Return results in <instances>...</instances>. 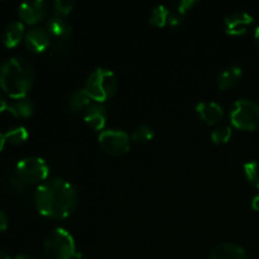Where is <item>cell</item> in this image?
<instances>
[{
  "instance_id": "cell-15",
  "label": "cell",
  "mask_w": 259,
  "mask_h": 259,
  "mask_svg": "<svg viewBox=\"0 0 259 259\" xmlns=\"http://www.w3.org/2000/svg\"><path fill=\"white\" fill-rule=\"evenodd\" d=\"M207 259H248L247 253L234 243H222L210 252Z\"/></svg>"
},
{
  "instance_id": "cell-21",
  "label": "cell",
  "mask_w": 259,
  "mask_h": 259,
  "mask_svg": "<svg viewBox=\"0 0 259 259\" xmlns=\"http://www.w3.org/2000/svg\"><path fill=\"white\" fill-rule=\"evenodd\" d=\"M154 138V131L149 125L142 124L132 132V139L137 143H148Z\"/></svg>"
},
{
  "instance_id": "cell-9",
  "label": "cell",
  "mask_w": 259,
  "mask_h": 259,
  "mask_svg": "<svg viewBox=\"0 0 259 259\" xmlns=\"http://www.w3.org/2000/svg\"><path fill=\"white\" fill-rule=\"evenodd\" d=\"M25 47L33 53H42L51 46V35L45 28L33 27L27 30L24 37Z\"/></svg>"
},
{
  "instance_id": "cell-30",
  "label": "cell",
  "mask_w": 259,
  "mask_h": 259,
  "mask_svg": "<svg viewBox=\"0 0 259 259\" xmlns=\"http://www.w3.org/2000/svg\"><path fill=\"white\" fill-rule=\"evenodd\" d=\"M252 209L254 211H259V192L252 199Z\"/></svg>"
},
{
  "instance_id": "cell-4",
  "label": "cell",
  "mask_w": 259,
  "mask_h": 259,
  "mask_svg": "<svg viewBox=\"0 0 259 259\" xmlns=\"http://www.w3.org/2000/svg\"><path fill=\"white\" fill-rule=\"evenodd\" d=\"M46 259H75L77 249L72 234L63 228L51 230L43 242Z\"/></svg>"
},
{
  "instance_id": "cell-26",
  "label": "cell",
  "mask_w": 259,
  "mask_h": 259,
  "mask_svg": "<svg viewBox=\"0 0 259 259\" xmlns=\"http://www.w3.org/2000/svg\"><path fill=\"white\" fill-rule=\"evenodd\" d=\"M9 184H10V186L14 187V189L17 190L19 194L24 192L25 190H27V186H28V185H25L24 182H23L22 180H20L15 174L12 175V176L9 177Z\"/></svg>"
},
{
  "instance_id": "cell-19",
  "label": "cell",
  "mask_w": 259,
  "mask_h": 259,
  "mask_svg": "<svg viewBox=\"0 0 259 259\" xmlns=\"http://www.w3.org/2000/svg\"><path fill=\"white\" fill-rule=\"evenodd\" d=\"M169 14H171V10L166 5H157L149 15V23L157 28L164 27L166 24H168Z\"/></svg>"
},
{
  "instance_id": "cell-1",
  "label": "cell",
  "mask_w": 259,
  "mask_h": 259,
  "mask_svg": "<svg viewBox=\"0 0 259 259\" xmlns=\"http://www.w3.org/2000/svg\"><path fill=\"white\" fill-rule=\"evenodd\" d=\"M78 195L75 186L60 177H52L40 184L34 192V204L40 215L62 220L73 214Z\"/></svg>"
},
{
  "instance_id": "cell-6",
  "label": "cell",
  "mask_w": 259,
  "mask_h": 259,
  "mask_svg": "<svg viewBox=\"0 0 259 259\" xmlns=\"http://www.w3.org/2000/svg\"><path fill=\"white\" fill-rule=\"evenodd\" d=\"M15 175L25 185H40L47 181L50 176V167L40 157H25L18 161Z\"/></svg>"
},
{
  "instance_id": "cell-11",
  "label": "cell",
  "mask_w": 259,
  "mask_h": 259,
  "mask_svg": "<svg viewBox=\"0 0 259 259\" xmlns=\"http://www.w3.org/2000/svg\"><path fill=\"white\" fill-rule=\"evenodd\" d=\"M197 116L207 125H217L224 118V109L215 101H201L196 105Z\"/></svg>"
},
{
  "instance_id": "cell-17",
  "label": "cell",
  "mask_w": 259,
  "mask_h": 259,
  "mask_svg": "<svg viewBox=\"0 0 259 259\" xmlns=\"http://www.w3.org/2000/svg\"><path fill=\"white\" fill-rule=\"evenodd\" d=\"M12 103L9 104V111L12 115H14L15 118H29L34 114L35 105L33 103V100L28 96H23L19 99H12Z\"/></svg>"
},
{
  "instance_id": "cell-24",
  "label": "cell",
  "mask_w": 259,
  "mask_h": 259,
  "mask_svg": "<svg viewBox=\"0 0 259 259\" xmlns=\"http://www.w3.org/2000/svg\"><path fill=\"white\" fill-rule=\"evenodd\" d=\"M75 8V2L72 0H56L53 3V10L55 14L61 15V17H67Z\"/></svg>"
},
{
  "instance_id": "cell-25",
  "label": "cell",
  "mask_w": 259,
  "mask_h": 259,
  "mask_svg": "<svg viewBox=\"0 0 259 259\" xmlns=\"http://www.w3.org/2000/svg\"><path fill=\"white\" fill-rule=\"evenodd\" d=\"M196 0H181V2L177 3V9L176 13L181 17L186 15L190 10H192V8L196 5Z\"/></svg>"
},
{
  "instance_id": "cell-13",
  "label": "cell",
  "mask_w": 259,
  "mask_h": 259,
  "mask_svg": "<svg viewBox=\"0 0 259 259\" xmlns=\"http://www.w3.org/2000/svg\"><path fill=\"white\" fill-rule=\"evenodd\" d=\"M46 30L51 37L55 38V40H67L72 33V27L70 23L66 20L65 17L53 14L46 23Z\"/></svg>"
},
{
  "instance_id": "cell-32",
  "label": "cell",
  "mask_w": 259,
  "mask_h": 259,
  "mask_svg": "<svg viewBox=\"0 0 259 259\" xmlns=\"http://www.w3.org/2000/svg\"><path fill=\"white\" fill-rule=\"evenodd\" d=\"M254 42H255V46H257V48L259 50V27L255 28L254 30Z\"/></svg>"
},
{
  "instance_id": "cell-27",
  "label": "cell",
  "mask_w": 259,
  "mask_h": 259,
  "mask_svg": "<svg viewBox=\"0 0 259 259\" xmlns=\"http://www.w3.org/2000/svg\"><path fill=\"white\" fill-rule=\"evenodd\" d=\"M9 227V218L5 214L4 210L0 209V232H5Z\"/></svg>"
},
{
  "instance_id": "cell-7",
  "label": "cell",
  "mask_w": 259,
  "mask_h": 259,
  "mask_svg": "<svg viewBox=\"0 0 259 259\" xmlns=\"http://www.w3.org/2000/svg\"><path fill=\"white\" fill-rule=\"evenodd\" d=\"M98 141L103 151L110 156H124L131 149V137L120 129H104Z\"/></svg>"
},
{
  "instance_id": "cell-20",
  "label": "cell",
  "mask_w": 259,
  "mask_h": 259,
  "mask_svg": "<svg viewBox=\"0 0 259 259\" xmlns=\"http://www.w3.org/2000/svg\"><path fill=\"white\" fill-rule=\"evenodd\" d=\"M4 136L7 143L12 144V146H20L28 139V131L24 126H17V128L8 131Z\"/></svg>"
},
{
  "instance_id": "cell-2",
  "label": "cell",
  "mask_w": 259,
  "mask_h": 259,
  "mask_svg": "<svg viewBox=\"0 0 259 259\" xmlns=\"http://www.w3.org/2000/svg\"><path fill=\"white\" fill-rule=\"evenodd\" d=\"M34 78L32 63L23 57H10L0 65V89L12 99L27 96Z\"/></svg>"
},
{
  "instance_id": "cell-3",
  "label": "cell",
  "mask_w": 259,
  "mask_h": 259,
  "mask_svg": "<svg viewBox=\"0 0 259 259\" xmlns=\"http://www.w3.org/2000/svg\"><path fill=\"white\" fill-rule=\"evenodd\" d=\"M83 90L91 100L103 104L115 95L118 90V78L109 68L98 67L88 77Z\"/></svg>"
},
{
  "instance_id": "cell-8",
  "label": "cell",
  "mask_w": 259,
  "mask_h": 259,
  "mask_svg": "<svg viewBox=\"0 0 259 259\" xmlns=\"http://www.w3.org/2000/svg\"><path fill=\"white\" fill-rule=\"evenodd\" d=\"M48 5L43 0H33V2L22 3L18 8V15L23 24L34 25L45 19L47 14Z\"/></svg>"
},
{
  "instance_id": "cell-14",
  "label": "cell",
  "mask_w": 259,
  "mask_h": 259,
  "mask_svg": "<svg viewBox=\"0 0 259 259\" xmlns=\"http://www.w3.org/2000/svg\"><path fill=\"white\" fill-rule=\"evenodd\" d=\"M24 24L19 20L8 23L3 30V43L7 48H15L25 37Z\"/></svg>"
},
{
  "instance_id": "cell-33",
  "label": "cell",
  "mask_w": 259,
  "mask_h": 259,
  "mask_svg": "<svg viewBox=\"0 0 259 259\" xmlns=\"http://www.w3.org/2000/svg\"><path fill=\"white\" fill-rule=\"evenodd\" d=\"M5 144H7V141H5V136H4V134L0 133V152L3 151V148H4Z\"/></svg>"
},
{
  "instance_id": "cell-18",
  "label": "cell",
  "mask_w": 259,
  "mask_h": 259,
  "mask_svg": "<svg viewBox=\"0 0 259 259\" xmlns=\"http://www.w3.org/2000/svg\"><path fill=\"white\" fill-rule=\"evenodd\" d=\"M91 103H93V100L86 94V91L83 89H77V90H73L71 95L68 96L67 108L68 110L75 114L83 113Z\"/></svg>"
},
{
  "instance_id": "cell-5",
  "label": "cell",
  "mask_w": 259,
  "mask_h": 259,
  "mask_svg": "<svg viewBox=\"0 0 259 259\" xmlns=\"http://www.w3.org/2000/svg\"><path fill=\"white\" fill-rule=\"evenodd\" d=\"M233 125L240 131L252 132L259 128V103L250 99H239L229 111Z\"/></svg>"
},
{
  "instance_id": "cell-12",
  "label": "cell",
  "mask_w": 259,
  "mask_h": 259,
  "mask_svg": "<svg viewBox=\"0 0 259 259\" xmlns=\"http://www.w3.org/2000/svg\"><path fill=\"white\" fill-rule=\"evenodd\" d=\"M83 120L96 132H103L108 120V113L103 104L91 103L83 111Z\"/></svg>"
},
{
  "instance_id": "cell-29",
  "label": "cell",
  "mask_w": 259,
  "mask_h": 259,
  "mask_svg": "<svg viewBox=\"0 0 259 259\" xmlns=\"http://www.w3.org/2000/svg\"><path fill=\"white\" fill-rule=\"evenodd\" d=\"M8 109H9V104H8L4 94L0 91V114L4 113V111H8Z\"/></svg>"
},
{
  "instance_id": "cell-23",
  "label": "cell",
  "mask_w": 259,
  "mask_h": 259,
  "mask_svg": "<svg viewBox=\"0 0 259 259\" xmlns=\"http://www.w3.org/2000/svg\"><path fill=\"white\" fill-rule=\"evenodd\" d=\"M232 128L229 125H220L215 128L211 133V141L215 144H225L232 138Z\"/></svg>"
},
{
  "instance_id": "cell-16",
  "label": "cell",
  "mask_w": 259,
  "mask_h": 259,
  "mask_svg": "<svg viewBox=\"0 0 259 259\" xmlns=\"http://www.w3.org/2000/svg\"><path fill=\"white\" fill-rule=\"evenodd\" d=\"M243 77V71L239 66H228L217 77V85L220 90H228L239 83Z\"/></svg>"
},
{
  "instance_id": "cell-34",
  "label": "cell",
  "mask_w": 259,
  "mask_h": 259,
  "mask_svg": "<svg viewBox=\"0 0 259 259\" xmlns=\"http://www.w3.org/2000/svg\"><path fill=\"white\" fill-rule=\"evenodd\" d=\"M14 259H37V258L33 257V255H29V254H20V255H18V257H15Z\"/></svg>"
},
{
  "instance_id": "cell-22",
  "label": "cell",
  "mask_w": 259,
  "mask_h": 259,
  "mask_svg": "<svg viewBox=\"0 0 259 259\" xmlns=\"http://www.w3.org/2000/svg\"><path fill=\"white\" fill-rule=\"evenodd\" d=\"M247 181L255 189H259V161H249L243 167Z\"/></svg>"
},
{
  "instance_id": "cell-28",
  "label": "cell",
  "mask_w": 259,
  "mask_h": 259,
  "mask_svg": "<svg viewBox=\"0 0 259 259\" xmlns=\"http://www.w3.org/2000/svg\"><path fill=\"white\" fill-rule=\"evenodd\" d=\"M181 19H182L181 15L177 14L176 12H171V14H169V18H168V24L171 25V27H176V25H179L180 23H181Z\"/></svg>"
},
{
  "instance_id": "cell-10",
  "label": "cell",
  "mask_w": 259,
  "mask_h": 259,
  "mask_svg": "<svg viewBox=\"0 0 259 259\" xmlns=\"http://www.w3.org/2000/svg\"><path fill=\"white\" fill-rule=\"evenodd\" d=\"M253 23V17L247 12H235L225 18V30L230 35H242L248 32Z\"/></svg>"
},
{
  "instance_id": "cell-31",
  "label": "cell",
  "mask_w": 259,
  "mask_h": 259,
  "mask_svg": "<svg viewBox=\"0 0 259 259\" xmlns=\"http://www.w3.org/2000/svg\"><path fill=\"white\" fill-rule=\"evenodd\" d=\"M0 259H12V257H10L7 250L0 249Z\"/></svg>"
}]
</instances>
